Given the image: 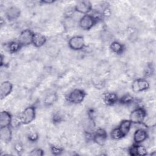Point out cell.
Masks as SVG:
<instances>
[{"mask_svg":"<svg viewBox=\"0 0 156 156\" xmlns=\"http://www.w3.org/2000/svg\"><path fill=\"white\" fill-rule=\"evenodd\" d=\"M98 18L91 15H83L79 21L80 27L84 30H90L98 22Z\"/></svg>","mask_w":156,"mask_h":156,"instance_id":"1","label":"cell"},{"mask_svg":"<svg viewBox=\"0 0 156 156\" xmlns=\"http://www.w3.org/2000/svg\"><path fill=\"white\" fill-rule=\"evenodd\" d=\"M146 117V111L143 107H138L133 110L129 116L130 121L134 124H141Z\"/></svg>","mask_w":156,"mask_h":156,"instance_id":"2","label":"cell"},{"mask_svg":"<svg viewBox=\"0 0 156 156\" xmlns=\"http://www.w3.org/2000/svg\"><path fill=\"white\" fill-rule=\"evenodd\" d=\"M35 115H36V110H35V106L30 105L26 107L22 112V114L21 116L22 124L24 125H27L32 122L35 118Z\"/></svg>","mask_w":156,"mask_h":156,"instance_id":"3","label":"cell"},{"mask_svg":"<svg viewBox=\"0 0 156 156\" xmlns=\"http://www.w3.org/2000/svg\"><path fill=\"white\" fill-rule=\"evenodd\" d=\"M87 95L86 92L82 90L76 88L73 90L68 96V101L74 104H80L84 100Z\"/></svg>","mask_w":156,"mask_h":156,"instance_id":"4","label":"cell"},{"mask_svg":"<svg viewBox=\"0 0 156 156\" xmlns=\"http://www.w3.org/2000/svg\"><path fill=\"white\" fill-rule=\"evenodd\" d=\"M69 47L74 51H80L85 47V40L83 36L74 35L71 37L68 41Z\"/></svg>","mask_w":156,"mask_h":156,"instance_id":"5","label":"cell"},{"mask_svg":"<svg viewBox=\"0 0 156 156\" xmlns=\"http://www.w3.org/2000/svg\"><path fill=\"white\" fill-rule=\"evenodd\" d=\"M131 87L134 93H140L148 90L149 88V83L146 79L138 78L133 81Z\"/></svg>","mask_w":156,"mask_h":156,"instance_id":"6","label":"cell"},{"mask_svg":"<svg viewBox=\"0 0 156 156\" xmlns=\"http://www.w3.org/2000/svg\"><path fill=\"white\" fill-rule=\"evenodd\" d=\"M34 33L30 29H25L21 32L19 37L18 42H20L23 46H27L32 44L33 37Z\"/></svg>","mask_w":156,"mask_h":156,"instance_id":"7","label":"cell"},{"mask_svg":"<svg viewBox=\"0 0 156 156\" xmlns=\"http://www.w3.org/2000/svg\"><path fill=\"white\" fill-rule=\"evenodd\" d=\"M107 139V132L102 128L98 129L94 133H93L92 140L94 143L99 146H104Z\"/></svg>","mask_w":156,"mask_h":156,"instance_id":"8","label":"cell"},{"mask_svg":"<svg viewBox=\"0 0 156 156\" xmlns=\"http://www.w3.org/2000/svg\"><path fill=\"white\" fill-rule=\"evenodd\" d=\"M93 5L90 1H79L74 7V10L79 13L87 15L92 10Z\"/></svg>","mask_w":156,"mask_h":156,"instance_id":"9","label":"cell"},{"mask_svg":"<svg viewBox=\"0 0 156 156\" xmlns=\"http://www.w3.org/2000/svg\"><path fill=\"white\" fill-rule=\"evenodd\" d=\"M5 15L9 21H12L17 20L20 16L21 10L16 6H10L6 9Z\"/></svg>","mask_w":156,"mask_h":156,"instance_id":"10","label":"cell"},{"mask_svg":"<svg viewBox=\"0 0 156 156\" xmlns=\"http://www.w3.org/2000/svg\"><path fill=\"white\" fill-rule=\"evenodd\" d=\"M13 90V84L8 80L4 81L0 86V98L3 99L7 97Z\"/></svg>","mask_w":156,"mask_h":156,"instance_id":"11","label":"cell"},{"mask_svg":"<svg viewBox=\"0 0 156 156\" xmlns=\"http://www.w3.org/2000/svg\"><path fill=\"white\" fill-rule=\"evenodd\" d=\"M148 137L147 132L143 129H138L135 130L133 134V141L135 144H141Z\"/></svg>","mask_w":156,"mask_h":156,"instance_id":"12","label":"cell"},{"mask_svg":"<svg viewBox=\"0 0 156 156\" xmlns=\"http://www.w3.org/2000/svg\"><path fill=\"white\" fill-rule=\"evenodd\" d=\"M12 116L10 112L4 110L0 114V127L11 126Z\"/></svg>","mask_w":156,"mask_h":156,"instance_id":"13","label":"cell"},{"mask_svg":"<svg viewBox=\"0 0 156 156\" xmlns=\"http://www.w3.org/2000/svg\"><path fill=\"white\" fill-rule=\"evenodd\" d=\"M103 101L106 105L112 106L115 104L119 100L118 95L115 93L109 92L103 94Z\"/></svg>","mask_w":156,"mask_h":156,"instance_id":"14","label":"cell"},{"mask_svg":"<svg viewBox=\"0 0 156 156\" xmlns=\"http://www.w3.org/2000/svg\"><path fill=\"white\" fill-rule=\"evenodd\" d=\"M0 137L1 140L5 143H9L12 138V132L10 126L0 127Z\"/></svg>","mask_w":156,"mask_h":156,"instance_id":"15","label":"cell"},{"mask_svg":"<svg viewBox=\"0 0 156 156\" xmlns=\"http://www.w3.org/2000/svg\"><path fill=\"white\" fill-rule=\"evenodd\" d=\"M46 40L47 39L44 35L39 33H34L32 44L36 48H40L46 43Z\"/></svg>","mask_w":156,"mask_h":156,"instance_id":"16","label":"cell"},{"mask_svg":"<svg viewBox=\"0 0 156 156\" xmlns=\"http://www.w3.org/2000/svg\"><path fill=\"white\" fill-rule=\"evenodd\" d=\"M110 49L113 52L118 55L122 54L125 51L124 45L117 41H113L110 43Z\"/></svg>","mask_w":156,"mask_h":156,"instance_id":"17","label":"cell"},{"mask_svg":"<svg viewBox=\"0 0 156 156\" xmlns=\"http://www.w3.org/2000/svg\"><path fill=\"white\" fill-rule=\"evenodd\" d=\"M132 122L130 121V119H124L120 122L118 128L123 133L124 136L127 135L129 132L130 128L132 127Z\"/></svg>","mask_w":156,"mask_h":156,"instance_id":"18","label":"cell"},{"mask_svg":"<svg viewBox=\"0 0 156 156\" xmlns=\"http://www.w3.org/2000/svg\"><path fill=\"white\" fill-rule=\"evenodd\" d=\"M57 100V94L56 93H49L44 98L43 104L46 107L52 106Z\"/></svg>","mask_w":156,"mask_h":156,"instance_id":"19","label":"cell"},{"mask_svg":"<svg viewBox=\"0 0 156 156\" xmlns=\"http://www.w3.org/2000/svg\"><path fill=\"white\" fill-rule=\"evenodd\" d=\"M22 47L23 45L18 41H11L7 44V49L12 54L18 52Z\"/></svg>","mask_w":156,"mask_h":156,"instance_id":"20","label":"cell"},{"mask_svg":"<svg viewBox=\"0 0 156 156\" xmlns=\"http://www.w3.org/2000/svg\"><path fill=\"white\" fill-rule=\"evenodd\" d=\"M110 136L112 139L115 140H119L124 137V135L118 127L114 128L110 132Z\"/></svg>","mask_w":156,"mask_h":156,"instance_id":"21","label":"cell"},{"mask_svg":"<svg viewBox=\"0 0 156 156\" xmlns=\"http://www.w3.org/2000/svg\"><path fill=\"white\" fill-rule=\"evenodd\" d=\"M118 101L122 104H130L134 101V98L129 94L122 96Z\"/></svg>","mask_w":156,"mask_h":156,"instance_id":"22","label":"cell"},{"mask_svg":"<svg viewBox=\"0 0 156 156\" xmlns=\"http://www.w3.org/2000/svg\"><path fill=\"white\" fill-rule=\"evenodd\" d=\"M136 154L137 155L141 156L146 155L147 154L146 148L140 144H136Z\"/></svg>","mask_w":156,"mask_h":156,"instance_id":"23","label":"cell"},{"mask_svg":"<svg viewBox=\"0 0 156 156\" xmlns=\"http://www.w3.org/2000/svg\"><path fill=\"white\" fill-rule=\"evenodd\" d=\"M27 138L30 142H36L38 139V135L37 132L32 130L30 131L27 134Z\"/></svg>","mask_w":156,"mask_h":156,"instance_id":"24","label":"cell"},{"mask_svg":"<svg viewBox=\"0 0 156 156\" xmlns=\"http://www.w3.org/2000/svg\"><path fill=\"white\" fill-rule=\"evenodd\" d=\"M73 20L74 19H73L69 16L65 17L64 19V21H63V25L65 27H66L67 28H70V27H73L74 24V21Z\"/></svg>","mask_w":156,"mask_h":156,"instance_id":"25","label":"cell"},{"mask_svg":"<svg viewBox=\"0 0 156 156\" xmlns=\"http://www.w3.org/2000/svg\"><path fill=\"white\" fill-rule=\"evenodd\" d=\"M29 155L32 156H42L44 155V151L41 148H35L30 151Z\"/></svg>","mask_w":156,"mask_h":156,"instance_id":"26","label":"cell"},{"mask_svg":"<svg viewBox=\"0 0 156 156\" xmlns=\"http://www.w3.org/2000/svg\"><path fill=\"white\" fill-rule=\"evenodd\" d=\"M51 152L54 155H59L63 152V149L58 146H51Z\"/></svg>","mask_w":156,"mask_h":156,"instance_id":"27","label":"cell"},{"mask_svg":"<svg viewBox=\"0 0 156 156\" xmlns=\"http://www.w3.org/2000/svg\"><path fill=\"white\" fill-rule=\"evenodd\" d=\"M129 154L132 156H136V144L131 146L129 149Z\"/></svg>","mask_w":156,"mask_h":156,"instance_id":"28","label":"cell"},{"mask_svg":"<svg viewBox=\"0 0 156 156\" xmlns=\"http://www.w3.org/2000/svg\"><path fill=\"white\" fill-rule=\"evenodd\" d=\"M52 121L54 123H59L62 121V117L58 113H55L52 116Z\"/></svg>","mask_w":156,"mask_h":156,"instance_id":"29","label":"cell"},{"mask_svg":"<svg viewBox=\"0 0 156 156\" xmlns=\"http://www.w3.org/2000/svg\"><path fill=\"white\" fill-rule=\"evenodd\" d=\"M14 149L16 151V152H21L23 151V146L21 143L17 142L14 145Z\"/></svg>","mask_w":156,"mask_h":156,"instance_id":"30","label":"cell"},{"mask_svg":"<svg viewBox=\"0 0 156 156\" xmlns=\"http://www.w3.org/2000/svg\"><path fill=\"white\" fill-rule=\"evenodd\" d=\"M152 68L151 65H148L145 70V75L146 76H151L152 74Z\"/></svg>","mask_w":156,"mask_h":156,"instance_id":"31","label":"cell"},{"mask_svg":"<svg viewBox=\"0 0 156 156\" xmlns=\"http://www.w3.org/2000/svg\"><path fill=\"white\" fill-rule=\"evenodd\" d=\"M55 2V1L54 0H41L40 1V2L43 3V4H52Z\"/></svg>","mask_w":156,"mask_h":156,"instance_id":"32","label":"cell"}]
</instances>
